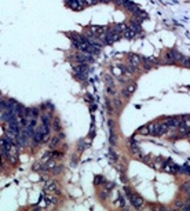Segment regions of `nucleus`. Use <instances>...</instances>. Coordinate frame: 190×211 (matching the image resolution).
Masks as SVG:
<instances>
[{
    "mask_svg": "<svg viewBox=\"0 0 190 211\" xmlns=\"http://www.w3.org/2000/svg\"><path fill=\"white\" fill-rule=\"evenodd\" d=\"M120 39V32L114 30H106V39H105L103 44H112V43L117 42Z\"/></svg>",
    "mask_w": 190,
    "mask_h": 211,
    "instance_id": "7ed1b4c3",
    "label": "nucleus"
},
{
    "mask_svg": "<svg viewBox=\"0 0 190 211\" xmlns=\"http://www.w3.org/2000/svg\"><path fill=\"white\" fill-rule=\"evenodd\" d=\"M183 189L186 190L187 193H190V181H189V182H186V184L183 185Z\"/></svg>",
    "mask_w": 190,
    "mask_h": 211,
    "instance_id": "f3484780",
    "label": "nucleus"
},
{
    "mask_svg": "<svg viewBox=\"0 0 190 211\" xmlns=\"http://www.w3.org/2000/svg\"><path fill=\"white\" fill-rule=\"evenodd\" d=\"M113 73L120 76V74H121V68H113Z\"/></svg>",
    "mask_w": 190,
    "mask_h": 211,
    "instance_id": "a211bd4d",
    "label": "nucleus"
},
{
    "mask_svg": "<svg viewBox=\"0 0 190 211\" xmlns=\"http://www.w3.org/2000/svg\"><path fill=\"white\" fill-rule=\"evenodd\" d=\"M164 57H165V61L167 62H169V64L178 62V61H181V58H182L181 54H179L178 51H175V50H169Z\"/></svg>",
    "mask_w": 190,
    "mask_h": 211,
    "instance_id": "20e7f679",
    "label": "nucleus"
},
{
    "mask_svg": "<svg viewBox=\"0 0 190 211\" xmlns=\"http://www.w3.org/2000/svg\"><path fill=\"white\" fill-rule=\"evenodd\" d=\"M141 62H142V57L139 55H135V54H132V55H130V64L132 66H135V68H138V66L141 65Z\"/></svg>",
    "mask_w": 190,
    "mask_h": 211,
    "instance_id": "6e6552de",
    "label": "nucleus"
},
{
    "mask_svg": "<svg viewBox=\"0 0 190 211\" xmlns=\"http://www.w3.org/2000/svg\"><path fill=\"white\" fill-rule=\"evenodd\" d=\"M167 122L165 123H168V126H169V128L171 130H174V128H178L179 126L182 124V119L181 117H167Z\"/></svg>",
    "mask_w": 190,
    "mask_h": 211,
    "instance_id": "39448f33",
    "label": "nucleus"
},
{
    "mask_svg": "<svg viewBox=\"0 0 190 211\" xmlns=\"http://www.w3.org/2000/svg\"><path fill=\"white\" fill-rule=\"evenodd\" d=\"M123 33H124V37H127V39H132V37H135V36H137V33H135L134 30L131 29L130 26H128Z\"/></svg>",
    "mask_w": 190,
    "mask_h": 211,
    "instance_id": "9d476101",
    "label": "nucleus"
},
{
    "mask_svg": "<svg viewBox=\"0 0 190 211\" xmlns=\"http://www.w3.org/2000/svg\"><path fill=\"white\" fill-rule=\"evenodd\" d=\"M56 142H58V138H55V140H53V141H51V142H50V146H53V148H55V146L58 145V144H56Z\"/></svg>",
    "mask_w": 190,
    "mask_h": 211,
    "instance_id": "6ab92c4d",
    "label": "nucleus"
},
{
    "mask_svg": "<svg viewBox=\"0 0 190 211\" xmlns=\"http://www.w3.org/2000/svg\"><path fill=\"white\" fill-rule=\"evenodd\" d=\"M42 120H43V123H42V124H44V126H50V122H51V117H50V115H43Z\"/></svg>",
    "mask_w": 190,
    "mask_h": 211,
    "instance_id": "ddd939ff",
    "label": "nucleus"
},
{
    "mask_svg": "<svg viewBox=\"0 0 190 211\" xmlns=\"http://www.w3.org/2000/svg\"><path fill=\"white\" fill-rule=\"evenodd\" d=\"M54 167H55V161H54V160H50V161L47 163V166H46V168H47V170H51V168H54Z\"/></svg>",
    "mask_w": 190,
    "mask_h": 211,
    "instance_id": "dca6fc26",
    "label": "nucleus"
},
{
    "mask_svg": "<svg viewBox=\"0 0 190 211\" xmlns=\"http://www.w3.org/2000/svg\"><path fill=\"white\" fill-rule=\"evenodd\" d=\"M33 140H35L36 144H40L42 141H44V131H43L42 127H39L37 130H35V134H33Z\"/></svg>",
    "mask_w": 190,
    "mask_h": 211,
    "instance_id": "423d86ee",
    "label": "nucleus"
},
{
    "mask_svg": "<svg viewBox=\"0 0 190 211\" xmlns=\"http://www.w3.org/2000/svg\"><path fill=\"white\" fill-rule=\"evenodd\" d=\"M102 181H103V178H101V177H98V178L95 179V184H101Z\"/></svg>",
    "mask_w": 190,
    "mask_h": 211,
    "instance_id": "aec40b11",
    "label": "nucleus"
},
{
    "mask_svg": "<svg viewBox=\"0 0 190 211\" xmlns=\"http://www.w3.org/2000/svg\"><path fill=\"white\" fill-rule=\"evenodd\" d=\"M74 60L77 61V62H84V64H90L94 60V55H91L90 53H84V51H80L74 55Z\"/></svg>",
    "mask_w": 190,
    "mask_h": 211,
    "instance_id": "f03ea898",
    "label": "nucleus"
},
{
    "mask_svg": "<svg viewBox=\"0 0 190 211\" xmlns=\"http://www.w3.org/2000/svg\"><path fill=\"white\" fill-rule=\"evenodd\" d=\"M68 4H69V7L73 10H81L84 7V3L81 0H69Z\"/></svg>",
    "mask_w": 190,
    "mask_h": 211,
    "instance_id": "0eeeda50",
    "label": "nucleus"
},
{
    "mask_svg": "<svg viewBox=\"0 0 190 211\" xmlns=\"http://www.w3.org/2000/svg\"><path fill=\"white\" fill-rule=\"evenodd\" d=\"M181 62L183 66H187V68H190V58L189 57H182L181 58Z\"/></svg>",
    "mask_w": 190,
    "mask_h": 211,
    "instance_id": "f8f14e48",
    "label": "nucleus"
},
{
    "mask_svg": "<svg viewBox=\"0 0 190 211\" xmlns=\"http://www.w3.org/2000/svg\"><path fill=\"white\" fill-rule=\"evenodd\" d=\"M127 28H128V26H127L125 24H119V25H116V30H117V32H124Z\"/></svg>",
    "mask_w": 190,
    "mask_h": 211,
    "instance_id": "2eb2a0df",
    "label": "nucleus"
},
{
    "mask_svg": "<svg viewBox=\"0 0 190 211\" xmlns=\"http://www.w3.org/2000/svg\"><path fill=\"white\" fill-rule=\"evenodd\" d=\"M134 91H135V84H131V86H128L127 90L124 91V95H125V97H128V95H131Z\"/></svg>",
    "mask_w": 190,
    "mask_h": 211,
    "instance_id": "9b49d317",
    "label": "nucleus"
},
{
    "mask_svg": "<svg viewBox=\"0 0 190 211\" xmlns=\"http://www.w3.org/2000/svg\"><path fill=\"white\" fill-rule=\"evenodd\" d=\"M47 192H58V185H56V182H54V181H51V182H48L47 184Z\"/></svg>",
    "mask_w": 190,
    "mask_h": 211,
    "instance_id": "1a4fd4ad",
    "label": "nucleus"
},
{
    "mask_svg": "<svg viewBox=\"0 0 190 211\" xmlns=\"http://www.w3.org/2000/svg\"><path fill=\"white\" fill-rule=\"evenodd\" d=\"M138 133L142 134V135H148V134H150V131H149L148 126H143V127H141L139 130H138Z\"/></svg>",
    "mask_w": 190,
    "mask_h": 211,
    "instance_id": "4468645a",
    "label": "nucleus"
},
{
    "mask_svg": "<svg viewBox=\"0 0 190 211\" xmlns=\"http://www.w3.org/2000/svg\"><path fill=\"white\" fill-rule=\"evenodd\" d=\"M125 193L128 195V199H130V202L132 203V206H134L135 208H139L143 204V200H142V197L141 196H138L137 193H132L128 188H125Z\"/></svg>",
    "mask_w": 190,
    "mask_h": 211,
    "instance_id": "f257e3e1",
    "label": "nucleus"
}]
</instances>
